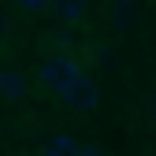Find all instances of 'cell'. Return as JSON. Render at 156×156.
<instances>
[{"label":"cell","instance_id":"4","mask_svg":"<svg viewBox=\"0 0 156 156\" xmlns=\"http://www.w3.org/2000/svg\"><path fill=\"white\" fill-rule=\"evenodd\" d=\"M86 8H89V0H52L48 4V11L60 19V23H78V19L86 15Z\"/></svg>","mask_w":156,"mask_h":156},{"label":"cell","instance_id":"6","mask_svg":"<svg viewBox=\"0 0 156 156\" xmlns=\"http://www.w3.org/2000/svg\"><path fill=\"white\" fill-rule=\"evenodd\" d=\"M130 15H134V0H115V4H112V23L115 26L130 23Z\"/></svg>","mask_w":156,"mask_h":156},{"label":"cell","instance_id":"5","mask_svg":"<svg viewBox=\"0 0 156 156\" xmlns=\"http://www.w3.org/2000/svg\"><path fill=\"white\" fill-rule=\"evenodd\" d=\"M41 156H78V138H71V134H52V138L45 141Z\"/></svg>","mask_w":156,"mask_h":156},{"label":"cell","instance_id":"7","mask_svg":"<svg viewBox=\"0 0 156 156\" xmlns=\"http://www.w3.org/2000/svg\"><path fill=\"white\" fill-rule=\"evenodd\" d=\"M15 4L23 8V11H30V15H41V11H48L52 0H15Z\"/></svg>","mask_w":156,"mask_h":156},{"label":"cell","instance_id":"3","mask_svg":"<svg viewBox=\"0 0 156 156\" xmlns=\"http://www.w3.org/2000/svg\"><path fill=\"white\" fill-rule=\"evenodd\" d=\"M23 97H26V78L19 71H0V101L15 104V101H23Z\"/></svg>","mask_w":156,"mask_h":156},{"label":"cell","instance_id":"2","mask_svg":"<svg viewBox=\"0 0 156 156\" xmlns=\"http://www.w3.org/2000/svg\"><path fill=\"white\" fill-rule=\"evenodd\" d=\"M60 101H63L71 112H93L97 101H101V86H97V78H93V74H82V78H78V82L60 97Z\"/></svg>","mask_w":156,"mask_h":156},{"label":"cell","instance_id":"1","mask_svg":"<svg viewBox=\"0 0 156 156\" xmlns=\"http://www.w3.org/2000/svg\"><path fill=\"white\" fill-rule=\"evenodd\" d=\"M82 74H86V71L78 67L71 56H48V60L41 63V71H37V82L45 86V93H52L56 101H60V97H63Z\"/></svg>","mask_w":156,"mask_h":156},{"label":"cell","instance_id":"8","mask_svg":"<svg viewBox=\"0 0 156 156\" xmlns=\"http://www.w3.org/2000/svg\"><path fill=\"white\" fill-rule=\"evenodd\" d=\"M78 156H108L101 145H93V141H78Z\"/></svg>","mask_w":156,"mask_h":156}]
</instances>
